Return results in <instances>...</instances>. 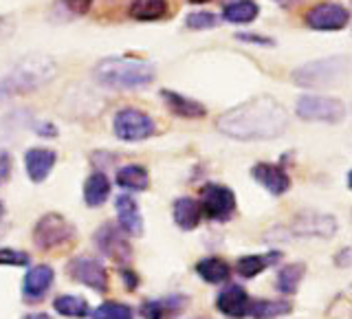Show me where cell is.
<instances>
[{
  "instance_id": "cell-2",
  "label": "cell",
  "mask_w": 352,
  "mask_h": 319,
  "mask_svg": "<svg viewBox=\"0 0 352 319\" xmlns=\"http://www.w3.org/2000/svg\"><path fill=\"white\" fill-rule=\"evenodd\" d=\"M157 69L146 60L135 58H104L95 64L93 80L104 88L113 91H135V88H146L154 82Z\"/></svg>"
},
{
  "instance_id": "cell-11",
  "label": "cell",
  "mask_w": 352,
  "mask_h": 319,
  "mask_svg": "<svg viewBox=\"0 0 352 319\" xmlns=\"http://www.w3.org/2000/svg\"><path fill=\"white\" fill-rule=\"evenodd\" d=\"M304 20L315 31H341L350 22V11L341 3H317Z\"/></svg>"
},
{
  "instance_id": "cell-34",
  "label": "cell",
  "mask_w": 352,
  "mask_h": 319,
  "mask_svg": "<svg viewBox=\"0 0 352 319\" xmlns=\"http://www.w3.org/2000/svg\"><path fill=\"white\" fill-rule=\"evenodd\" d=\"M236 38L240 42H247V44H260V47H275V42L271 38L258 36V33H238Z\"/></svg>"
},
{
  "instance_id": "cell-10",
  "label": "cell",
  "mask_w": 352,
  "mask_h": 319,
  "mask_svg": "<svg viewBox=\"0 0 352 319\" xmlns=\"http://www.w3.org/2000/svg\"><path fill=\"white\" fill-rule=\"evenodd\" d=\"M66 273H69L71 280L88 286V289H93L95 293L108 291V271L97 258L77 256L66 264Z\"/></svg>"
},
{
  "instance_id": "cell-26",
  "label": "cell",
  "mask_w": 352,
  "mask_h": 319,
  "mask_svg": "<svg viewBox=\"0 0 352 319\" xmlns=\"http://www.w3.org/2000/svg\"><path fill=\"white\" fill-rule=\"evenodd\" d=\"M194 269L207 284H223L231 278V267L223 258H203L201 262H196Z\"/></svg>"
},
{
  "instance_id": "cell-20",
  "label": "cell",
  "mask_w": 352,
  "mask_h": 319,
  "mask_svg": "<svg viewBox=\"0 0 352 319\" xmlns=\"http://www.w3.org/2000/svg\"><path fill=\"white\" fill-rule=\"evenodd\" d=\"M284 258V253L273 249V251H267V253H253V256H242L238 262H236V271L242 278H256L262 271H267L273 264H278L280 260Z\"/></svg>"
},
{
  "instance_id": "cell-42",
  "label": "cell",
  "mask_w": 352,
  "mask_h": 319,
  "mask_svg": "<svg viewBox=\"0 0 352 319\" xmlns=\"http://www.w3.org/2000/svg\"><path fill=\"white\" fill-rule=\"evenodd\" d=\"M192 5H205V3H209V0H190Z\"/></svg>"
},
{
  "instance_id": "cell-27",
  "label": "cell",
  "mask_w": 352,
  "mask_h": 319,
  "mask_svg": "<svg viewBox=\"0 0 352 319\" xmlns=\"http://www.w3.org/2000/svg\"><path fill=\"white\" fill-rule=\"evenodd\" d=\"M293 311L289 300H249V311L247 317L253 319H273V317H284Z\"/></svg>"
},
{
  "instance_id": "cell-23",
  "label": "cell",
  "mask_w": 352,
  "mask_h": 319,
  "mask_svg": "<svg viewBox=\"0 0 352 319\" xmlns=\"http://www.w3.org/2000/svg\"><path fill=\"white\" fill-rule=\"evenodd\" d=\"M260 7L256 0H231L223 9V20L229 25H249L258 18Z\"/></svg>"
},
{
  "instance_id": "cell-21",
  "label": "cell",
  "mask_w": 352,
  "mask_h": 319,
  "mask_svg": "<svg viewBox=\"0 0 352 319\" xmlns=\"http://www.w3.org/2000/svg\"><path fill=\"white\" fill-rule=\"evenodd\" d=\"M172 218L179 229L183 231H192L201 225V218H203V212H201V205L198 201L190 196H181L176 198L174 205H172Z\"/></svg>"
},
{
  "instance_id": "cell-13",
  "label": "cell",
  "mask_w": 352,
  "mask_h": 319,
  "mask_svg": "<svg viewBox=\"0 0 352 319\" xmlns=\"http://www.w3.org/2000/svg\"><path fill=\"white\" fill-rule=\"evenodd\" d=\"M251 176L258 185H262L271 196H282L291 190V176L282 165L275 163H256L251 168Z\"/></svg>"
},
{
  "instance_id": "cell-32",
  "label": "cell",
  "mask_w": 352,
  "mask_h": 319,
  "mask_svg": "<svg viewBox=\"0 0 352 319\" xmlns=\"http://www.w3.org/2000/svg\"><path fill=\"white\" fill-rule=\"evenodd\" d=\"M29 262V253L11 247H0V267H27Z\"/></svg>"
},
{
  "instance_id": "cell-14",
  "label": "cell",
  "mask_w": 352,
  "mask_h": 319,
  "mask_svg": "<svg viewBox=\"0 0 352 319\" xmlns=\"http://www.w3.org/2000/svg\"><path fill=\"white\" fill-rule=\"evenodd\" d=\"M55 280V271L49 264H36L31 267L22 280V297H25L27 304H36L42 302V297L49 293Z\"/></svg>"
},
{
  "instance_id": "cell-7",
  "label": "cell",
  "mask_w": 352,
  "mask_h": 319,
  "mask_svg": "<svg viewBox=\"0 0 352 319\" xmlns=\"http://www.w3.org/2000/svg\"><path fill=\"white\" fill-rule=\"evenodd\" d=\"M113 132L121 141L135 143V141H146L157 132V124L154 119L143 113L139 108H121L113 119Z\"/></svg>"
},
{
  "instance_id": "cell-8",
  "label": "cell",
  "mask_w": 352,
  "mask_h": 319,
  "mask_svg": "<svg viewBox=\"0 0 352 319\" xmlns=\"http://www.w3.org/2000/svg\"><path fill=\"white\" fill-rule=\"evenodd\" d=\"M201 212L216 223H227L236 214V194L231 187L220 183H207L201 190Z\"/></svg>"
},
{
  "instance_id": "cell-28",
  "label": "cell",
  "mask_w": 352,
  "mask_h": 319,
  "mask_svg": "<svg viewBox=\"0 0 352 319\" xmlns=\"http://www.w3.org/2000/svg\"><path fill=\"white\" fill-rule=\"evenodd\" d=\"M168 0H132L130 18L139 22H152L168 16Z\"/></svg>"
},
{
  "instance_id": "cell-15",
  "label": "cell",
  "mask_w": 352,
  "mask_h": 319,
  "mask_svg": "<svg viewBox=\"0 0 352 319\" xmlns=\"http://www.w3.org/2000/svg\"><path fill=\"white\" fill-rule=\"evenodd\" d=\"M115 209H117V225L121 227V231H124L126 236H130V238L143 236V229H146V225H143L141 209H139L135 198H132L130 194L117 196Z\"/></svg>"
},
{
  "instance_id": "cell-35",
  "label": "cell",
  "mask_w": 352,
  "mask_h": 319,
  "mask_svg": "<svg viewBox=\"0 0 352 319\" xmlns=\"http://www.w3.org/2000/svg\"><path fill=\"white\" fill-rule=\"evenodd\" d=\"M119 273H121V280H124V286L128 291H135L137 286H139V275L132 271L130 267H121L119 269Z\"/></svg>"
},
{
  "instance_id": "cell-17",
  "label": "cell",
  "mask_w": 352,
  "mask_h": 319,
  "mask_svg": "<svg viewBox=\"0 0 352 319\" xmlns=\"http://www.w3.org/2000/svg\"><path fill=\"white\" fill-rule=\"evenodd\" d=\"M187 308L185 295H168L161 300H146L141 304V317L143 319H174Z\"/></svg>"
},
{
  "instance_id": "cell-41",
  "label": "cell",
  "mask_w": 352,
  "mask_h": 319,
  "mask_svg": "<svg viewBox=\"0 0 352 319\" xmlns=\"http://www.w3.org/2000/svg\"><path fill=\"white\" fill-rule=\"evenodd\" d=\"M7 97V91H5V86H3V82H0V102Z\"/></svg>"
},
{
  "instance_id": "cell-6",
  "label": "cell",
  "mask_w": 352,
  "mask_h": 319,
  "mask_svg": "<svg viewBox=\"0 0 352 319\" xmlns=\"http://www.w3.org/2000/svg\"><path fill=\"white\" fill-rule=\"evenodd\" d=\"M295 113L304 121H322V124H337L346 115V104L337 97L326 95H302L295 102Z\"/></svg>"
},
{
  "instance_id": "cell-25",
  "label": "cell",
  "mask_w": 352,
  "mask_h": 319,
  "mask_svg": "<svg viewBox=\"0 0 352 319\" xmlns=\"http://www.w3.org/2000/svg\"><path fill=\"white\" fill-rule=\"evenodd\" d=\"M304 275H306L304 262L284 264V267L278 271V278H275V289H278L282 295H295L304 280Z\"/></svg>"
},
{
  "instance_id": "cell-31",
  "label": "cell",
  "mask_w": 352,
  "mask_h": 319,
  "mask_svg": "<svg viewBox=\"0 0 352 319\" xmlns=\"http://www.w3.org/2000/svg\"><path fill=\"white\" fill-rule=\"evenodd\" d=\"M220 25V18L212 11H192L190 16L185 18V27L192 31H209L216 29Z\"/></svg>"
},
{
  "instance_id": "cell-16",
  "label": "cell",
  "mask_w": 352,
  "mask_h": 319,
  "mask_svg": "<svg viewBox=\"0 0 352 319\" xmlns=\"http://www.w3.org/2000/svg\"><path fill=\"white\" fill-rule=\"evenodd\" d=\"M249 293L240 284H227L216 297V308L229 319H245L249 311Z\"/></svg>"
},
{
  "instance_id": "cell-19",
  "label": "cell",
  "mask_w": 352,
  "mask_h": 319,
  "mask_svg": "<svg viewBox=\"0 0 352 319\" xmlns=\"http://www.w3.org/2000/svg\"><path fill=\"white\" fill-rule=\"evenodd\" d=\"M161 99L168 106V110L176 117H183V119H203L207 115V108L205 104L196 102L192 97H185L176 91H170V88H163L161 91Z\"/></svg>"
},
{
  "instance_id": "cell-29",
  "label": "cell",
  "mask_w": 352,
  "mask_h": 319,
  "mask_svg": "<svg viewBox=\"0 0 352 319\" xmlns=\"http://www.w3.org/2000/svg\"><path fill=\"white\" fill-rule=\"evenodd\" d=\"M55 313H60L62 317H71V319H86L91 315V306L84 300L82 295H60L53 300Z\"/></svg>"
},
{
  "instance_id": "cell-22",
  "label": "cell",
  "mask_w": 352,
  "mask_h": 319,
  "mask_svg": "<svg viewBox=\"0 0 352 319\" xmlns=\"http://www.w3.org/2000/svg\"><path fill=\"white\" fill-rule=\"evenodd\" d=\"M117 185L121 190L130 192H146L150 187V174L143 165H124L117 170Z\"/></svg>"
},
{
  "instance_id": "cell-33",
  "label": "cell",
  "mask_w": 352,
  "mask_h": 319,
  "mask_svg": "<svg viewBox=\"0 0 352 319\" xmlns=\"http://www.w3.org/2000/svg\"><path fill=\"white\" fill-rule=\"evenodd\" d=\"M64 3V7L71 11V14H75V16H84V14H88L91 11V7H93V0H62Z\"/></svg>"
},
{
  "instance_id": "cell-37",
  "label": "cell",
  "mask_w": 352,
  "mask_h": 319,
  "mask_svg": "<svg viewBox=\"0 0 352 319\" xmlns=\"http://www.w3.org/2000/svg\"><path fill=\"white\" fill-rule=\"evenodd\" d=\"M36 132L40 137H58V128H55L53 124H49V121H38Z\"/></svg>"
},
{
  "instance_id": "cell-9",
  "label": "cell",
  "mask_w": 352,
  "mask_h": 319,
  "mask_svg": "<svg viewBox=\"0 0 352 319\" xmlns=\"http://www.w3.org/2000/svg\"><path fill=\"white\" fill-rule=\"evenodd\" d=\"M95 245L108 260L119 267H130L132 262V245L128 236L115 223H104L95 231Z\"/></svg>"
},
{
  "instance_id": "cell-36",
  "label": "cell",
  "mask_w": 352,
  "mask_h": 319,
  "mask_svg": "<svg viewBox=\"0 0 352 319\" xmlns=\"http://www.w3.org/2000/svg\"><path fill=\"white\" fill-rule=\"evenodd\" d=\"M11 174V154L7 150H0V183H5Z\"/></svg>"
},
{
  "instance_id": "cell-3",
  "label": "cell",
  "mask_w": 352,
  "mask_h": 319,
  "mask_svg": "<svg viewBox=\"0 0 352 319\" xmlns=\"http://www.w3.org/2000/svg\"><path fill=\"white\" fill-rule=\"evenodd\" d=\"M55 75V64L44 55H29L20 60L11 73L3 80L7 95H29L51 82Z\"/></svg>"
},
{
  "instance_id": "cell-40",
  "label": "cell",
  "mask_w": 352,
  "mask_h": 319,
  "mask_svg": "<svg viewBox=\"0 0 352 319\" xmlns=\"http://www.w3.org/2000/svg\"><path fill=\"white\" fill-rule=\"evenodd\" d=\"M22 319H53V317H49L47 313H29V315H25Z\"/></svg>"
},
{
  "instance_id": "cell-12",
  "label": "cell",
  "mask_w": 352,
  "mask_h": 319,
  "mask_svg": "<svg viewBox=\"0 0 352 319\" xmlns=\"http://www.w3.org/2000/svg\"><path fill=\"white\" fill-rule=\"evenodd\" d=\"M337 220L328 214L319 212H304L297 214L291 223V234L304 236V238H333L337 234Z\"/></svg>"
},
{
  "instance_id": "cell-5",
  "label": "cell",
  "mask_w": 352,
  "mask_h": 319,
  "mask_svg": "<svg viewBox=\"0 0 352 319\" xmlns=\"http://www.w3.org/2000/svg\"><path fill=\"white\" fill-rule=\"evenodd\" d=\"M77 238V229L71 220H66L58 212L44 214L33 227V245L40 251H53L69 247Z\"/></svg>"
},
{
  "instance_id": "cell-18",
  "label": "cell",
  "mask_w": 352,
  "mask_h": 319,
  "mask_svg": "<svg viewBox=\"0 0 352 319\" xmlns=\"http://www.w3.org/2000/svg\"><path fill=\"white\" fill-rule=\"evenodd\" d=\"M55 163H58V154L49 148H31L25 154V168L33 183L47 181V176L55 168Z\"/></svg>"
},
{
  "instance_id": "cell-39",
  "label": "cell",
  "mask_w": 352,
  "mask_h": 319,
  "mask_svg": "<svg viewBox=\"0 0 352 319\" xmlns=\"http://www.w3.org/2000/svg\"><path fill=\"white\" fill-rule=\"evenodd\" d=\"M275 5L278 7H282V9H291V7H295V5H300L302 0H273Z\"/></svg>"
},
{
  "instance_id": "cell-24",
  "label": "cell",
  "mask_w": 352,
  "mask_h": 319,
  "mask_svg": "<svg viewBox=\"0 0 352 319\" xmlns=\"http://www.w3.org/2000/svg\"><path fill=\"white\" fill-rule=\"evenodd\" d=\"M110 196V181L104 172H93L84 183V203L88 207H102Z\"/></svg>"
},
{
  "instance_id": "cell-1",
  "label": "cell",
  "mask_w": 352,
  "mask_h": 319,
  "mask_svg": "<svg viewBox=\"0 0 352 319\" xmlns=\"http://www.w3.org/2000/svg\"><path fill=\"white\" fill-rule=\"evenodd\" d=\"M218 132L236 141H269L282 137L289 128L284 106L271 95H256L216 119Z\"/></svg>"
},
{
  "instance_id": "cell-30",
  "label": "cell",
  "mask_w": 352,
  "mask_h": 319,
  "mask_svg": "<svg viewBox=\"0 0 352 319\" xmlns=\"http://www.w3.org/2000/svg\"><path fill=\"white\" fill-rule=\"evenodd\" d=\"M88 317H93V319H135L132 317V308L128 304H119V302L99 304Z\"/></svg>"
},
{
  "instance_id": "cell-44",
  "label": "cell",
  "mask_w": 352,
  "mask_h": 319,
  "mask_svg": "<svg viewBox=\"0 0 352 319\" xmlns=\"http://www.w3.org/2000/svg\"><path fill=\"white\" fill-rule=\"evenodd\" d=\"M196 319H207V317H196Z\"/></svg>"
},
{
  "instance_id": "cell-43",
  "label": "cell",
  "mask_w": 352,
  "mask_h": 319,
  "mask_svg": "<svg viewBox=\"0 0 352 319\" xmlns=\"http://www.w3.org/2000/svg\"><path fill=\"white\" fill-rule=\"evenodd\" d=\"M5 216V205H3V201H0V218Z\"/></svg>"
},
{
  "instance_id": "cell-38",
  "label": "cell",
  "mask_w": 352,
  "mask_h": 319,
  "mask_svg": "<svg viewBox=\"0 0 352 319\" xmlns=\"http://www.w3.org/2000/svg\"><path fill=\"white\" fill-rule=\"evenodd\" d=\"M335 262L339 264L341 269H346L348 264H350V249H348V247H344V249H341V253H339V256H335Z\"/></svg>"
},
{
  "instance_id": "cell-4",
  "label": "cell",
  "mask_w": 352,
  "mask_h": 319,
  "mask_svg": "<svg viewBox=\"0 0 352 319\" xmlns=\"http://www.w3.org/2000/svg\"><path fill=\"white\" fill-rule=\"evenodd\" d=\"M348 75V58L346 55H333V58L313 60L300 69H295L291 80L295 86L306 91H322L339 84Z\"/></svg>"
}]
</instances>
